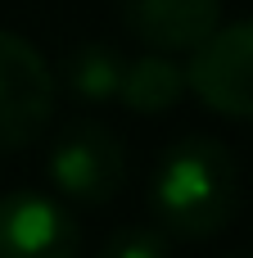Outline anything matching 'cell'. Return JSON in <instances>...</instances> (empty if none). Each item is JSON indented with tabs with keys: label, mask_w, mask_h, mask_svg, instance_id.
<instances>
[{
	"label": "cell",
	"mask_w": 253,
	"mask_h": 258,
	"mask_svg": "<svg viewBox=\"0 0 253 258\" xmlns=\"http://www.w3.org/2000/svg\"><path fill=\"white\" fill-rule=\"evenodd\" d=\"M154 227L177 240H213L240 213V168L235 154L204 132L172 141L149 177Z\"/></svg>",
	"instance_id": "obj_1"
},
{
	"label": "cell",
	"mask_w": 253,
	"mask_h": 258,
	"mask_svg": "<svg viewBox=\"0 0 253 258\" xmlns=\"http://www.w3.org/2000/svg\"><path fill=\"white\" fill-rule=\"evenodd\" d=\"M50 181L63 204H86L100 209L118 200L127 186V145L113 127L95 118H77L54 136L50 150Z\"/></svg>",
	"instance_id": "obj_2"
},
{
	"label": "cell",
	"mask_w": 253,
	"mask_h": 258,
	"mask_svg": "<svg viewBox=\"0 0 253 258\" xmlns=\"http://www.w3.org/2000/svg\"><path fill=\"white\" fill-rule=\"evenodd\" d=\"M59 77L18 32L0 27V150H27L54 118Z\"/></svg>",
	"instance_id": "obj_3"
},
{
	"label": "cell",
	"mask_w": 253,
	"mask_h": 258,
	"mask_svg": "<svg viewBox=\"0 0 253 258\" xmlns=\"http://www.w3.org/2000/svg\"><path fill=\"white\" fill-rule=\"evenodd\" d=\"M186 91L199 95L204 109L253 122V18L217 27L186 63Z\"/></svg>",
	"instance_id": "obj_4"
},
{
	"label": "cell",
	"mask_w": 253,
	"mask_h": 258,
	"mask_svg": "<svg viewBox=\"0 0 253 258\" xmlns=\"http://www.w3.org/2000/svg\"><path fill=\"white\" fill-rule=\"evenodd\" d=\"M81 231L72 209L45 190L0 195V258H77Z\"/></svg>",
	"instance_id": "obj_5"
},
{
	"label": "cell",
	"mask_w": 253,
	"mask_h": 258,
	"mask_svg": "<svg viewBox=\"0 0 253 258\" xmlns=\"http://www.w3.org/2000/svg\"><path fill=\"white\" fill-rule=\"evenodd\" d=\"M118 14L154 54H195L222 27V0H118Z\"/></svg>",
	"instance_id": "obj_6"
},
{
	"label": "cell",
	"mask_w": 253,
	"mask_h": 258,
	"mask_svg": "<svg viewBox=\"0 0 253 258\" xmlns=\"http://www.w3.org/2000/svg\"><path fill=\"white\" fill-rule=\"evenodd\" d=\"M181 95H186V68L172 54H154V50L127 63L118 91V100L131 113H167L181 104Z\"/></svg>",
	"instance_id": "obj_7"
},
{
	"label": "cell",
	"mask_w": 253,
	"mask_h": 258,
	"mask_svg": "<svg viewBox=\"0 0 253 258\" xmlns=\"http://www.w3.org/2000/svg\"><path fill=\"white\" fill-rule=\"evenodd\" d=\"M122 73H127V59L104 45V41H81L63 54V68H59V82L86 100V104H104V100H118L122 91Z\"/></svg>",
	"instance_id": "obj_8"
},
{
	"label": "cell",
	"mask_w": 253,
	"mask_h": 258,
	"mask_svg": "<svg viewBox=\"0 0 253 258\" xmlns=\"http://www.w3.org/2000/svg\"><path fill=\"white\" fill-rule=\"evenodd\" d=\"M100 258H172V236L158 227H122L104 240Z\"/></svg>",
	"instance_id": "obj_9"
},
{
	"label": "cell",
	"mask_w": 253,
	"mask_h": 258,
	"mask_svg": "<svg viewBox=\"0 0 253 258\" xmlns=\"http://www.w3.org/2000/svg\"><path fill=\"white\" fill-rule=\"evenodd\" d=\"M226 258H253V254H226Z\"/></svg>",
	"instance_id": "obj_10"
}]
</instances>
